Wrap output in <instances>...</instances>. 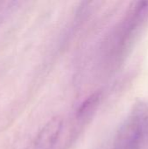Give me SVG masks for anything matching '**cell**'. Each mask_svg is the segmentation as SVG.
I'll return each mask as SVG.
<instances>
[{
    "label": "cell",
    "mask_w": 148,
    "mask_h": 149,
    "mask_svg": "<svg viewBox=\"0 0 148 149\" xmlns=\"http://www.w3.org/2000/svg\"><path fill=\"white\" fill-rule=\"evenodd\" d=\"M148 20V2L133 3L108 36L104 58L109 65H117L127 54L133 43Z\"/></svg>",
    "instance_id": "cell-1"
},
{
    "label": "cell",
    "mask_w": 148,
    "mask_h": 149,
    "mask_svg": "<svg viewBox=\"0 0 148 149\" xmlns=\"http://www.w3.org/2000/svg\"><path fill=\"white\" fill-rule=\"evenodd\" d=\"M148 146V103L136 104L119 127L113 149H146Z\"/></svg>",
    "instance_id": "cell-2"
},
{
    "label": "cell",
    "mask_w": 148,
    "mask_h": 149,
    "mask_svg": "<svg viewBox=\"0 0 148 149\" xmlns=\"http://www.w3.org/2000/svg\"><path fill=\"white\" fill-rule=\"evenodd\" d=\"M63 131V119L52 118L42 127L27 149H58Z\"/></svg>",
    "instance_id": "cell-3"
},
{
    "label": "cell",
    "mask_w": 148,
    "mask_h": 149,
    "mask_svg": "<svg viewBox=\"0 0 148 149\" xmlns=\"http://www.w3.org/2000/svg\"><path fill=\"white\" fill-rule=\"evenodd\" d=\"M101 95L99 93H95L87 98L84 101L77 111V119L79 121L86 120L90 116L96 111L98 105L100 102Z\"/></svg>",
    "instance_id": "cell-4"
}]
</instances>
